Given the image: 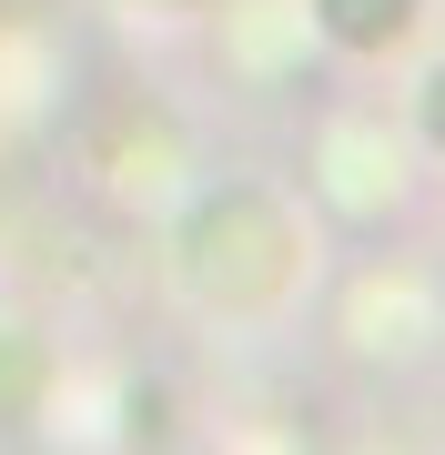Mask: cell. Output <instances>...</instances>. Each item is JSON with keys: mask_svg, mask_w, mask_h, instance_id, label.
<instances>
[{"mask_svg": "<svg viewBox=\"0 0 445 455\" xmlns=\"http://www.w3.org/2000/svg\"><path fill=\"white\" fill-rule=\"evenodd\" d=\"M304 11H314V31H324L334 51H364V61H375V51H395L415 31L425 0H304Z\"/></svg>", "mask_w": 445, "mask_h": 455, "instance_id": "cell-1", "label": "cell"}]
</instances>
